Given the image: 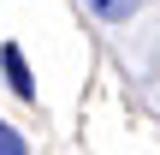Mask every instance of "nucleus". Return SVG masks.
I'll return each mask as SVG.
<instances>
[{"instance_id": "f257e3e1", "label": "nucleus", "mask_w": 160, "mask_h": 155, "mask_svg": "<svg viewBox=\"0 0 160 155\" xmlns=\"http://www.w3.org/2000/svg\"><path fill=\"white\" fill-rule=\"evenodd\" d=\"M0 72H6V84H12V96H18V102H36V78H30V60H24V48H18V42H6V48H0Z\"/></svg>"}, {"instance_id": "f03ea898", "label": "nucleus", "mask_w": 160, "mask_h": 155, "mask_svg": "<svg viewBox=\"0 0 160 155\" xmlns=\"http://www.w3.org/2000/svg\"><path fill=\"white\" fill-rule=\"evenodd\" d=\"M83 6H89V12H95L101 24H131L142 0H83Z\"/></svg>"}, {"instance_id": "7ed1b4c3", "label": "nucleus", "mask_w": 160, "mask_h": 155, "mask_svg": "<svg viewBox=\"0 0 160 155\" xmlns=\"http://www.w3.org/2000/svg\"><path fill=\"white\" fill-rule=\"evenodd\" d=\"M0 155H30V143L18 137V125H6V119H0Z\"/></svg>"}]
</instances>
